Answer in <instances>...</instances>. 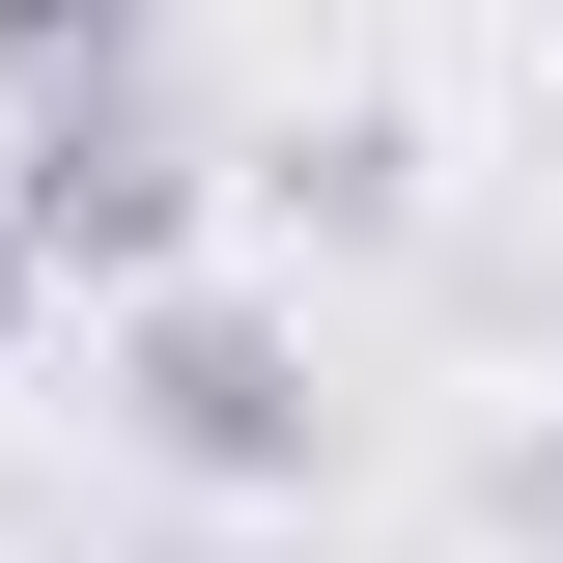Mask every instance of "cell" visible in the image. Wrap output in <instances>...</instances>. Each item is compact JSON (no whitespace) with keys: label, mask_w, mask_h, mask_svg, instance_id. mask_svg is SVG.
Returning a JSON list of instances; mask_svg holds the SVG:
<instances>
[{"label":"cell","mask_w":563,"mask_h":563,"mask_svg":"<svg viewBox=\"0 0 563 563\" xmlns=\"http://www.w3.org/2000/svg\"><path fill=\"white\" fill-rule=\"evenodd\" d=\"M113 422H141L198 507H310V451H339L310 339H282V310H225V282H113Z\"/></svg>","instance_id":"6da1fadb"},{"label":"cell","mask_w":563,"mask_h":563,"mask_svg":"<svg viewBox=\"0 0 563 563\" xmlns=\"http://www.w3.org/2000/svg\"><path fill=\"white\" fill-rule=\"evenodd\" d=\"M0 254H29V282H169V254H198L169 113H141V85H57V113L0 141Z\"/></svg>","instance_id":"7a4b0ae2"},{"label":"cell","mask_w":563,"mask_h":563,"mask_svg":"<svg viewBox=\"0 0 563 563\" xmlns=\"http://www.w3.org/2000/svg\"><path fill=\"white\" fill-rule=\"evenodd\" d=\"M0 85L57 113V85H141V0H0Z\"/></svg>","instance_id":"3957f363"},{"label":"cell","mask_w":563,"mask_h":563,"mask_svg":"<svg viewBox=\"0 0 563 563\" xmlns=\"http://www.w3.org/2000/svg\"><path fill=\"white\" fill-rule=\"evenodd\" d=\"M0 310H29V254H0Z\"/></svg>","instance_id":"277c9868"}]
</instances>
